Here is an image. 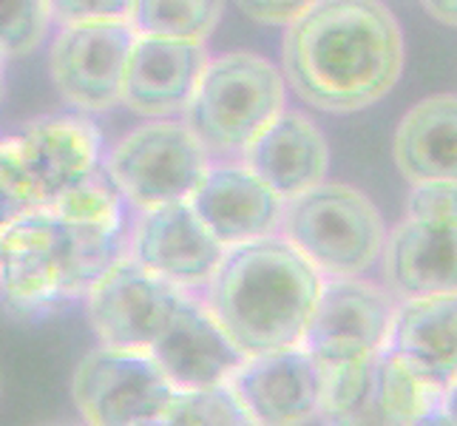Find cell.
Listing matches in <instances>:
<instances>
[{"label": "cell", "instance_id": "obj_1", "mask_svg": "<svg viewBox=\"0 0 457 426\" xmlns=\"http://www.w3.org/2000/svg\"><path fill=\"white\" fill-rule=\"evenodd\" d=\"M285 29L281 74L319 112H364L401 80L403 31L381 0H312Z\"/></svg>", "mask_w": 457, "mask_h": 426}, {"label": "cell", "instance_id": "obj_2", "mask_svg": "<svg viewBox=\"0 0 457 426\" xmlns=\"http://www.w3.org/2000/svg\"><path fill=\"white\" fill-rule=\"evenodd\" d=\"M324 276L285 236L228 247L204 288V307L242 355L302 344Z\"/></svg>", "mask_w": 457, "mask_h": 426}, {"label": "cell", "instance_id": "obj_3", "mask_svg": "<svg viewBox=\"0 0 457 426\" xmlns=\"http://www.w3.org/2000/svg\"><path fill=\"white\" fill-rule=\"evenodd\" d=\"M122 236L77 228L52 208L23 211L0 228V298L14 319H40L86 296L117 256Z\"/></svg>", "mask_w": 457, "mask_h": 426}, {"label": "cell", "instance_id": "obj_4", "mask_svg": "<svg viewBox=\"0 0 457 426\" xmlns=\"http://www.w3.org/2000/svg\"><path fill=\"white\" fill-rule=\"evenodd\" d=\"M285 105L287 80L270 60L230 52L204 63L182 114L211 160H239L247 142Z\"/></svg>", "mask_w": 457, "mask_h": 426}, {"label": "cell", "instance_id": "obj_5", "mask_svg": "<svg viewBox=\"0 0 457 426\" xmlns=\"http://www.w3.org/2000/svg\"><path fill=\"white\" fill-rule=\"evenodd\" d=\"M278 236L324 279L364 276L381 259L386 239L381 211L358 188L319 182L285 202Z\"/></svg>", "mask_w": 457, "mask_h": 426}, {"label": "cell", "instance_id": "obj_6", "mask_svg": "<svg viewBox=\"0 0 457 426\" xmlns=\"http://www.w3.org/2000/svg\"><path fill=\"white\" fill-rule=\"evenodd\" d=\"M103 137L86 117L54 114L0 137V165L12 191L31 208H46L62 191L100 168Z\"/></svg>", "mask_w": 457, "mask_h": 426}, {"label": "cell", "instance_id": "obj_7", "mask_svg": "<svg viewBox=\"0 0 457 426\" xmlns=\"http://www.w3.org/2000/svg\"><path fill=\"white\" fill-rule=\"evenodd\" d=\"M208 165L211 156L194 131L185 122L165 117L125 134L105 156L103 171L125 202L145 211L187 199Z\"/></svg>", "mask_w": 457, "mask_h": 426}, {"label": "cell", "instance_id": "obj_8", "mask_svg": "<svg viewBox=\"0 0 457 426\" xmlns=\"http://www.w3.org/2000/svg\"><path fill=\"white\" fill-rule=\"evenodd\" d=\"M71 396L88 423L139 426L156 423L173 384L148 350L100 344L77 364Z\"/></svg>", "mask_w": 457, "mask_h": 426}, {"label": "cell", "instance_id": "obj_9", "mask_svg": "<svg viewBox=\"0 0 457 426\" xmlns=\"http://www.w3.org/2000/svg\"><path fill=\"white\" fill-rule=\"evenodd\" d=\"M83 298L100 344L148 350L173 319L185 293L122 254L88 284Z\"/></svg>", "mask_w": 457, "mask_h": 426}, {"label": "cell", "instance_id": "obj_10", "mask_svg": "<svg viewBox=\"0 0 457 426\" xmlns=\"http://www.w3.org/2000/svg\"><path fill=\"white\" fill-rule=\"evenodd\" d=\"M398 298L361 276H336L321 281L302 347L315 364L367 358L384 350Z\"/></svg>", "mask_w": 457, "mask_h": 426}, {"label": "cell", "instance_id": "obj_11", "mask_svg": "<svg viewBox=\"0 0 457 426\" xmlns=\"http://www.w3.org/2000/svg\"><path fill=\"white\" fill-rule=\"evenodd\" d=\"M137 31L129 21H83L60 26L49 71L60 97L88 114L120 105L122 71Z\"/></svg>", "mask_w": 457, "mask_h": 426}, {"label": "cell", "instance_id": "obj_12", "mask_svg": "<svg viewBox=\"0 0 457 426\" xmlns=\"http://www.w3.org/2000/svg\"><path fill=\"white\" fill-rule=\"evenodd\" d=\"M225 250L187 199L139 211L129 242L131 259L182 293L208 288Z\"/></svg>", "mask_w": 457, "mask_h": 426}, {"label": "cell", "instance_id": "obj_13", "mask_svg": "<svg viewBox=\"0 0 457 426\" xmlns=\"http://www.w3.org/2000/svg\"><path fill=\"white\" fill-rule=\"evenodd\" d=\"M187 202L225 247L278 233L285 216V199L242 160H211Z\"/></svg>", "mask_w": 457, "mask_h": 426}, {"label": "cell", "instance_id": "obj_14", "mask_svg": "<svg viewBox=\"0 0 457 426\" xmlns=\"http://www.w3.org/2000/svg\"><path fill=\"white\" fill-rule=\"evenodd\" d=\"M228 384L253 423L290 426L319 418L321 370L302 344L245 355Z\"/></svg>", "mask_w": 457, "mask_h": 426}, {"label": "cell", "instance_id": "obj_15", "mask_svg": "<svg viewBox=\"0 0 457 426\" xmlns=\"http://www.w3.org/2000/svg\"><path fill=\"white\" fill-rule=\"evenodd\" d=\"M199 40L137 35L122 71L120 103L145 120H165L185 112L208 63Z\"/></svg>", "mask_w": 457, "mask_h": 426}, {"label": "cell", "instance_id": "obj_16", "mask_svg": "<svg viewBox=\"0 0 457 426\" xmlns=\"http://www.w3.org/2000/svg\"><path fill=\"white\" fill-rule=\"evenodd\" d=\"M148 353L162 367L173 389L228 384L245 361L239 347L228 338L196 293H185L182 305L148 347Z\"/></svg>", "mask_w": 457, "mask_h": 426}, {"label": "cell", "instance_id": "obj_17", "mask_svg": "<svg viewBox=\"0 0 457 426\" xmlns=\"http://www.w3.org/2000/svg\"><path fill=\"white\" fill-rule=\"evenodd\" d=\"M457 219L403 216L386 230L381 247L384 281L395 298L454 293L457 288Z\"/></svg>", "mask_w": 457, "mask_h": 426}, {"label": "cell", "instance_id": "obj_18", "mask_svg": "<svg viewBox=\"0 0 457 426\" xmlns=\"http://www.w3.org/2000/svg\"><path fill=\"white\" fill-rule=\"evenodd\" d=\"M239 160L287 202L327 180L329 146L307 114L285 108L247 142Z\"/></svg>", "mask_w": 457, "mask_h": 426}, {"label": "cell", "instance_id": "obj_19", "mask_svg": "<svg viewBox=\"0 0 457 426\" xmlns=\"http://www.w3.org/2000/svg\"><path fill=\"white\" fill-rule=\"evenodd\" d=\"M457 296L427 293L412 298H398L384 350L398 353L420 372L435 381L454 387L457 372Z\"/></svg>", "mask_w": 457, "mask_h": 426}, {"label": "cell", "instance_id": "obj_20", "mask_svg": "<svg viewBox=\"0 0 457 426\" xmlns=\"http://www.w3.org/2000/svg\"><path fill=\"white\" fill-rule=\"evenodd\" d=\"M395 165L409 182L454 180L457 173V100L437 94L418 103L395 134Z\"/></svg>", "mask_w": 457, "mask_h": 426}, {"label": "cell", "instance_id": "obj_21", "mask_svg": "<svg viewBox=\"0 0 457 426\" xmlns=\"http://www.w3.org/2000/svg\"><path fill=\"white\" fill-rule=\"evenodd\" d=\"M454 387H446L420 372L398 353L381 350L375 358V392L372 409L375 423H429L435 415L454 421L449 415V401Z\"/></svg>", "mask_w": 457, "mask_h": 426}, {"label": "cell", "instance_id": "obj_22", "mask_svg": "<svg viewBox=\"0 0 457 426\" xmlns=\"http://www.w3.org/2000/svg\"><path fill=\"white\" fill-rule=\"evenodd\" d=\"M225 0H134L129 23L137 35L208 40L222 21Z\"/></svg>", "mask_w": 457, "mask_h": 426}, {"label": "cell", "instance_id": "obj_23", "mask_svg": "<svg viewBox=\"0 0 457 426\" xmlns=\"http://www.w3.org/2000/svg\"><path fill=\"white\" fill-rule=\"evenodd\" d=\"M375 355L319 364L321 370V404L319 415L333 423H370L375 421Z\"/></svg>", "mask_w": 457, "mask_h": 426}, {"label": "cell", "instance_id": "obj_24", "mask_svg": "<svg viewBox=\"0 0 457 426\" xmlns=\"http://www.w3.org/2000/svg\"><path fill=\"white\" fill-rule=\"evenodd\" d=\"M46 208H52L60 219L77 228L122 236V194L108 180L103 165L91 171L86 180L71 185L69 191H62Z\"/></svg>", "mask_w": 457, "mask_h": 426}, {"label": "cell", "instance_id": "obj_25", "mask_svg": "<svg viewBox=\"0 0 457 426\" xmlns=\"http://www.w3.org/2000/svg\"><path fill=\"white\" fill-rule=\"evenodd\" d=\"M168 426H247L253 423L230 384L173 389L170 401L156 418Z\"/></svg>", "mask_w": 457, "mask_h": 426}, {"label": "cell", "instance_id": "obj_26", "mask_svg": "<svg viewBox=\"0 0 457 426\" xmlns=\"http://www.w3.org/2000/svg\"><path fill=\"white\" fill-rule=\"evenodd\" d=\"M52 29L49 0H0V52L31 54Z\"/></svg>", "mask_w": 457, "mask_h": 426}, {"label": "cell", "instance_id": "obj_27", "mask_svg": "<svg viewBox=\"0 0 457 426\" xmlns=\"http://www.w3.org/2000/svg\"><path fill=\"white\" fill-rule=\"evenodd\" d=\"M406 216L457 219V182L454 180L415 182L406 199Z\"/></svg>", "mask_w": 457, "mask_h": 426}, {"label": "cell", "instance_id": "obj_28", "mask_svg": "<svg viewBox=\"0 0 457 426\" xmlns=\"http://www.w3.org/2000/svg\"><path fill=\"white\" fill-rule=\"evenodd\" d=\"M134 0H49L52 23H83V21H129Z\"/></svg>", "mask_w": 457, "mask_h": 426}, {"label": "cell", "instance_id": "obj_29", "mask_svg": "<svg viewBox=\"0 0 457 426\" xmlns=\"http://www.w3.org/2000/svg\"><path fill=\"white\" fill-rule=\"evenodd\" d=\"M312 0H236V6L250 21L264 26H290Z\"/></svg>", "mask_w": 457, "mask_h": 426}, {"label": "cell", "instance_id": "obj_30", "mask_svg": "<svg viewBox=\"0 0 457 426\" xmlns=\"http://www.w3.org/2000/svg\"><path fill=\"white\" fill-rule=\"evenodd\" d=\"M23 211H26V205L18 199V194L12 191V185H9L6 173H4V165H0V228H4L9 219L23 213Z\"/></svg>", "mask_w": 457, "mask_h": 426}, {"label": "cell", "instance_id": "obj_31", "mask_svg": "<svg viewBox=\"0 0 457 426\" xmlns=\"http://www.w3.org/2000/svg\"><path fill=\"white\" fill-rule=\"evenodd\" d=\"M420 4L437 23L454 29V23H457V0H420Z\"/></svg>", "mask_w": 457, "mask_h": 426}, {"label": "cell", "instance_id": "obj_32", "mask_svg": "<svg viewBox=\"0 0 457 426\" xmlns=\"http://www.w3.org/2000/svg\"><path fill=\"white\" fill-rule=\"evenodd\" d=\"M4 69H6V54L0 52V97H4Z\"/></svg>", "mask_w": 457, "mask_h": 426}, {"label": "cell", "instance_id": "obj_33", "mask_svg": "<svg viewBox=\"0 0 457 426\" xmlns=\"http://www.w3.org/2000/svg\"><path fill=\"white\" fill-rule=\"evenodd\" d=\"M0 396H4V372H0Z\"/></svg>", "mask_w": 457, "mask_h": 426}]
</instances>
